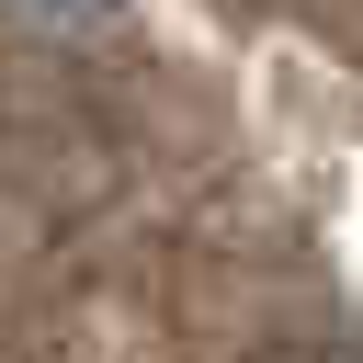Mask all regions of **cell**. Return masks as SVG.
<instances>
[{"label": "cell", "instance_id": "1", "mask_svg": "<svg viewBox=\"0 0 363 363\" xmlns=\"http://www.w3.org/2000/svg\"><path fill=\"white\" fill-rule=\"evenodd\" d=\"M295 363H363V352H295Z\"/></svg>", "mask_w": 363, "mask_h": 363}]
</instances>
